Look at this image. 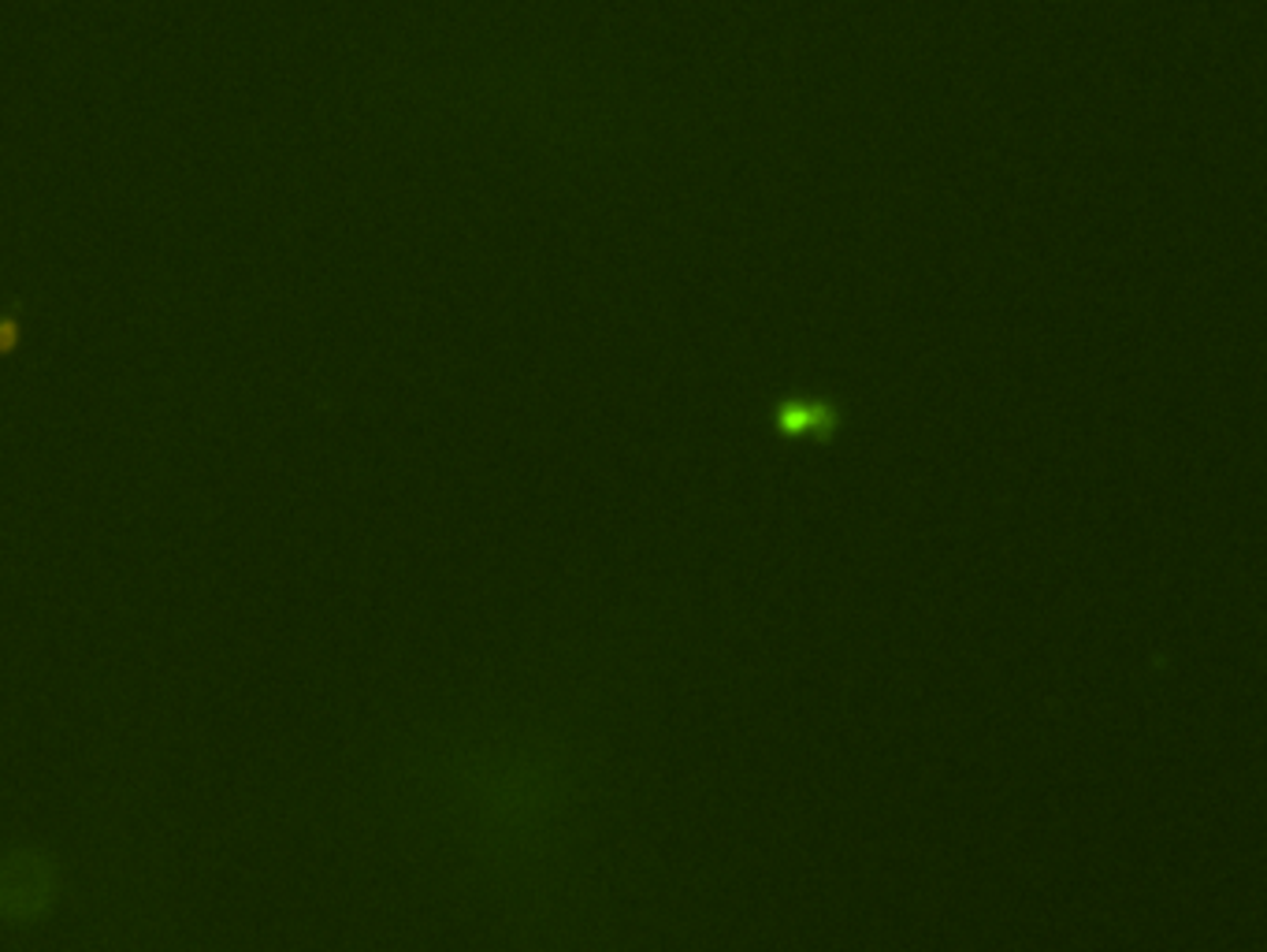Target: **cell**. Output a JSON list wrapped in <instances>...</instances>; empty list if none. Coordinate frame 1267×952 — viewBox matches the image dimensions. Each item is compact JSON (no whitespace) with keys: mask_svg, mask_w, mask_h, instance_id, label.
<instances>
[{"mask_svg":"<svg viewBox=\"0 0 1267 952\" xmlns=\"http://www.w3.org/2000/svg\"><path fill=\"white\" fill-rule=\"evenodd\" d=\"M60 893L57 863L41 849L0 852V919L8 923H38L52 912Z\"/></svg>","mask_w":1267,"mask_h":952,"instance_id":"obj_1","label":"cell"}]
</instances>
